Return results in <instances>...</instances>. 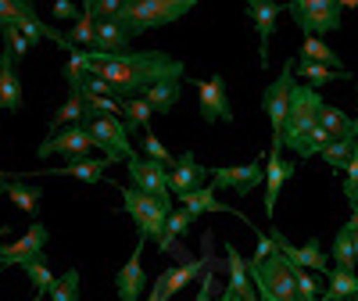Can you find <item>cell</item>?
<instances>
[{"mask_svg":"<svg viewBox=\"0 0 358 301\" xmlns=\"http://www.w3.org/2000/svg\"><path fill=\"white\" fill-rule=\"evenodd\" d=\"M86 57H90V50H86ZM90 72L108 83V94L115 101H136L158 83L183 79L187 65L162 50H129V54L108 57V62H94L90 57Z\"/></svg>","mask_w":358,"mask_h":301,"instance_id":"6da1fadb","label":"cell"},{"mask_svg":"<svg viewBox=\"0 0 358 301\" xmlns=\"http://www.w3.org/2000/svg\"><path fill=\"white\" fill-rule=\"evenodd\" d=\"M258 301H297V265L276 248L265 262L248 265Z\"/></svg>","mask_w":358,"mask_h":301,"instance_id":"7a4b0ae2","label":"cell"},{"mask_svg":"<svg viewBox=\"0 0 358 301\" xmlns=\"http://www.w3.org/2000/svg\"><path fill=\"white\" fill-rule=\"evenodd\" d=\"M194 8H197L194 0H126L122 15H118V18L126 22V29H129L133 40H136V36L147 33V29L179 22L183 15H190Z\"/></svg>","mask_w":358,"mask_h":301,"instance_id":"3957f363","label":"cell"},{"mask_svg":"<svg viewBox=\"0 0 358 301\" xmlns=\"http://www.w3.org/2000/svg\"><path fill=\"white\" fill-rule=\"evenodd\" d=\"M118 194H122V212L136 219L140 240H162L165 237V223L176 212L172 197H151L136 187H118Z\"/></svg>","mask_w":358,"mask_h":301,"instance_id":"277c9868","label":"cell"},{"mask_svg":"<svg viewBox=\"0 0 358 301\" xmlns=\"http://www.w3.org/2000/svg\"><path fill=\"white\" fill-rule=\"evenodd\" d=\"M294 65L297 62H283L280 79L265 86L262 94V111L268 118V130H273V147L268 150H283V133H287V118H290V97H294Z\"/></svg>","mask_w":358,"mask_h":301,"instance_id":"5b68a950","label":"cell"},{"mask_svg":"<svg viewBox=\"0 0 358 301\" xmlns=\"http://www.w3.org/2000/svg\"><path fill=\"white\" fill-rule=\"evenodd\" d=\"M322 97L319 90L297 83L294 86V97H290V118H287V133H283V147L287 150H297L301 147V140L319 126V111H322Z\"/></svg>","mask_w":358,"mask_h":301,"instance_id":"8992f818","label":"cell"},{"mask_svg":"<svg viewBox=\"0 0 358 301\" xmlns=\"http://www.w3.org/2000/svg\"><path fill=\"white\" fill-rule=\"evenodd\" d=\"M287 11L305 36L322 40V36H330L341 29L344 4H337V0H294V4H287Z\"/></svg>","mask_w":358,"mask_h":301,"instance_id":"52a82bcc","label":"cell"},{"mask_svg":"<svg viewBox=\"0 0 358 301\" xmlns=\"http://www.w3.org/2000/svg\"><path fill=\"white\" fill-rule=\"evenodd\" d=\"M86 130L94 133L101 158H108L111 165L115 162H129L136 155L133 144H129V126L122 122V118H90Z\"/></svg>","mask_w":358,"mask_h":301,"instance_id":"ba28073f","label":"cell"},{"mask_svg":"<svg viewBox=\"0 0 358 301\" xmlns=\"http://www.w3.org/2000/svg\"><path fill=\"white\" fill-rule=\"evenodd\" d=\"M97 147L94 133H90L83 122L79 126H65L57 133H47V140L36 147V158H50V155H65L72 162H86V155Z\"/></svg>","mask_w":358,"mask_h":301,"instance_id":"9c48e42d","label":"cell"},{"mask_svg":"<svg viewBox=\"0 0 358 301\" xmlns=\"http://www.w3.org/2000/svg\"><path fill=\"white\" fill-rule=\"evenodd\" d=\"M47 240L50 230L43 223H33L25 237H18L15 244H0V269H11V265H29V262H43L47 255Z\"/></svg>","mask_w":358,"mask_h":301,"instance_id":"30bf717a","label":"cell"},{"mask_svg":"<svg viewBox=\"0 0 358 301\" xmlns=\"http://www.w3.org/2000/svg\"><path fill=\"white\" fill-rule=\"evenodd\" d=\"M126 172H129V179H133L129 187H136V190H143V194H151V197H172L169 169H165L162 162H151L147 155H133V158L126 162Z\"/></svg>","mask_w":358,"mask_h":301,"instance_id":"8fae6325","label":"cell"},{"mask_svg":"<svg viewBox=\"0 0 358 301\" xmlns=\"http://www.w3.org/2000/svg\"><path fill=\"white\" fill-rule=\"evenodd\" d=\"M268 237L276 240V248L297 265V269H308V273H330V255H322L319 237H308V244H290V240L280 230H268Z\"/></svg>","mask_w":358,"mask_h":301,"instance_id":"7c38bea8","label":"cell"},{"mask_svg":"<svg viewBox=\"0 0 358 301\" xmlns=\"http://www.w3.org/2000/svg\"><path fill=\"white\" fill-rule=\"evenodd\" d=\"M194 86H197V101H201V118L204 122H233V104H229L222 76H212V79L194 83Z\"/></svg>","mask_w":358,"mask_h":301,"instance_id":"4fadbf2b","label":"cell"},{"mask_svg":"<svg viewBox=\"0 0 358 301\" xmlns=\"http://www.w3.org/2000/svg\"><path fill=\"white\" fill-rule=\"evenodd\" d=\"M283 11H287V4H273V0H251V4H244V15L251 18L255 33H258V57H262V65H268V40H273L276 22H280Z\"/></svg>","mask_w":358,"mask_h":301,"instance_id":"5bb4252c","label":"cell"},{"mask_svg":"<svg viewBox=\"0 0 358 301\" xmlns=\"http://www.w3.org/2000/svg\"><path fill=\"white\" fill-rule=\"evenodd\" d=\"M212 183L233 194H251L258 183H265V158L251 162V165H229V169H212Z\"/></svg>","mask_w":358,"mask_h":301,"instance_id":"9a60e30c","label":"cell"},{"mask_svg":"<svg viewBox=\"0 0 358 301\" xmlns=\"http://www.w3.org/2000/svg\"><path fill=\"white\" fill-rule=\"evenodd\" d=\"M143 244L147 240L136 237V251L129 255V262L118 269V276H115V294L118 301H140L143 290H147V273H143Z\"/></svg>","mask_w":358,"mask_h":301,"instance_id":"2e32d148","label":"cell"},{"mask_svg":"<svg viewBox=\"0 0 358 301\" xmlns=\"http://www.w3.org/2000/svg\"><path fill=\"white\" fill-rule=\"evenodd\" d=\"M212 176L208 169H201L197 165V158H194V150H183V155L176 158V165L169 169V187H172V194H194V190H201V183Z\"/></svg>","mask_w":358,"mask_h":301,"instance_id":"e0dca14e","label":"cell"},{"mask_svg":"<svg viewBox=\"0 0 358 301\" xmlns=\"http://www.w3.org/2000/svg\"><path fill=\"white\" fill-rule=\"evenodd\" d=\"M294 169L297 165L280 158V150H268V155H265V216L276 212V197L287 187V179L294 176Z\"/></svg>","mask_w":358,"mask_h":301,"instance_id":"ac0fdd59","label":"cell"},{"mask_svg":"<svg viewBox=\"0 0 358 301\" xmlns=\"http://www.w3.org/2000/svg\"><path fill=\"white\" fill-rule=\"evenodd\" d=\"M204 258H194V262H187V265H176V269H165V273L151 284V290L162 298V301H172V294L176 290H183L187 284H194L201 273H204Z\"/></svg>","mask_w":358,"mask_h":301,"instance_id":"d6986e66","label":"cell"},{"mask_svg":"<svg viewBox=\"0 0 358 301\" xmlns=\"http://www.w3.org/2000/svg\"><path fill=\"white\" fill-rule=\"evenodd\" d=\"M222 251H226V269H229V290L241 298V301H258V290H255V284H251V273H248L244 255L236 251L229 240L222 244Z\"/></svg>","mask_w":358,"mask_h":301,"instance_id":"ffe728a7","label":"cell"},{"mask_svg":"<svg viewBox=\"0 0 358 301\" xmlns=\"http://www.w3.org/2000/svg\"><path fill=\"white\" fill-rule=\"evenodd\" d=\"M0 108H4V111H22L25 108L22 79L15 72V57L8 50H0Z\"/></svg>","mask_w":358,"mask_h":301,"instance_id":"44dd1931","label":"cell"},{"mask_svg":"<svg viewBox=\"0 0 358 301\" xmlns=\"http://www.w3.org/2000/svg\"><path fill=\"white\" fill-rule=\"evenodd\" d=\"M104 169H111L108 158H86V162H69L62 169H40V172H47V176H72V179H83V183L97 187L104 179Z\"/></svg>","mask_w":358,"mask_h":301,"instance_id":"7402d4cb","label":"cell"},{"mask_svg":"<svg viewBox=\"0 0 358 301\" xmlns=\"http://www.w3.org/2000/svg\"><path fill=\"white\" fill-rule=\"evenodd\" d=\"M183 208H187L194 219H197V216H215V212H233V216H241L236 208H229L226 201H219L212 187H201V190H194V194H183Z\"/></svg>","mask_w":358,"mask_h":301,"instance_id":"603a6c76","label":"cell"},{"mask_svg":"<svg viewBox=\"0 0 358 301\" xmlns=\"http://www.w3.org/2000/svg\"><path fill=\"white\" fill-rule=\"evenodd\" d=\"M319 126L330 133L334 140H355V118L348 111H341L337 104H322L319 111Z\"/></svg>","mask_w":358,"mask_h":301,"instance_id":"cb8c5ba5","label":"cell"},{"mask_svg":"<svg viewBox=\"0 0 358 301\" xmlns=\"http://www.w3.org/2000/svg\"><path fill=\"white\" fill-rule=\"evenodd\" d=\"M326 301H355L358 298V273H344V269H330L326 273Z\"/></svg>","mask_w":358,"mask_h":301,"instance_id":"d4e9b609","label":"cell"},{"mask_svg":"<svg viewBox=\"0 0 358 301\" xmlns=\"http://www.w3.org/2000/svg\"><path fill=\"white\" fill-rule=\"evenodd\" d=\"M294 79H301L305 86L319 90V86H326V83H337V79H355V76H351L348 69H344V72H334V69H326V65L297 62V65H294Z\"/></svg>","mask_w":358,"mask_h":301,"instance_id":"484cf974","label":"cell"},{"mask_svg":"<svg viewBox=\"0 0 358 301\" xmlns=\"http://www.w3.org/2000/svg\"><path fill=\"white\" fill-rule=\"evenodd\" d=\"M330 258H334V269H344V273H358V262H355V233H351L348 226L337 230Z\"/></svg>","mask_w":358,"mask_h":301,"instance_id":"4316f807","label":"cell"},{"mask_svg":"<svg viewBox=\"0 0 358 301\" xmlns=\"http://www.w3.org/2000/svg\"><path fill=\"white\" fill-rule=\"evenodd\" d=\"M90 115V108H86V101H83V94H69L65 97V104L54 111V118H50V133H57V130H65V126H79V118H86Z\"/></svg>","mask_w":358,"mask_h":301,"instance_id":"83f0119b","label":"cell"},{"mask_svg":"<svg viewBox=\"0 0 358 301\" xmlns=\"http://www.w3.org/2000/svg\"><path fill=\"white\" fill-rule=\"evenodd\" d=\"M179 94H183V79H169V83H158V86H151L143 94V101L151 104L155 111H172L176 108V101H179Z\"/></svg>","mask_w":358,"mask_h":301,"instance_id":"f1b7e54d","label":"cell"},{"mask_svg":"<svg viewBox=\"0 0 358 301\" xmlns=\"http://www.w3.org/2000/svg\"><path fill=\"white\" fill-rule=\"evenodd\" d=\"M301 62H312V65H326V69H334V72H344V65H341V57L326 47L322 40H315V36H305L301 40Z\"/></svg>","mask_w":358,"mask_h":301,"instance_id":"f546056e","label":"cell"},{"mask_svg":"<svg viewBox=\"0 0 358 301\" xmlns=\"http://www.w3.org/2000/svg\"><path fill=\"white\" fill-rule=\"evenodd\" d=\"M8 197H11L15 208H22L25 216H36L40 212V187L25 183V179H11V183H8Z\"/></svg>","mask_w":358,"mask_h":301,"instance_id":"4dcf8cb0","label":"cell"},{"mask_svg":"<svg viewBox=\"0 0 358 301\" xmlns=\"http://www.w3.org/2000/svg\"><path fill=\"white\" fill-rule=\"evenodd\" d=\"M69 43L79 47V50H94V43H97V18L83 11V18L76 25H69Z\"/></svg>","mask_w":358,"mask_h":301,"instance_id":"1f68e13d","label":"cell"},{"mask_svg":"<svg viewBox=\"0 0 358 301\" xmlns=\"http://www.w3.org/2000/svg\"><path fill=\"white\" fill-rule=\"evenodd\" d=\"M122 115H126L129 133H136V126H140L143 133H151V115H155V108L147 104L143 97H136V101H122Z\"/></svg>","mask_w":358,"mask_h":301,"instance_id":"d6a6232c","label":"cell"},{"mask_svg":"<svg viewBox=\"0 0 358 301\" xmlns=\"http://www.w3.org/2000/svg\"><path fill=\"white\" fill-rule=\"evenodd\" d=\"M33 15H36V8L29 4V0H0V36H4L8 25H18Z\"/></svg>","mask_w":358,"mask_h":301,"instance_id":"836d02e7","label":"cell"},{"mask_svg":"<svg viewBox=\"0 0 358 301\" xmlns=\"http://www.w3.org/2000/svg\"><path fill=\"white\" fill-rule=\"evenodd\" d=\"M22 269H25V276L33 280L36 298H50V290L57 287V276L47 269V262H29V265H22Z\"/></svg>","mask_w":358,"mask_h":301,"instance_id":"e575fe53","label":"cell"},{"mask_svg":"<svg viewBox=\"0 0 358 301\" xmlns=\"http://www.w3.org/2000/svg\"><path fill=\"white\" fill-rule=\"evenodd\" d=\"M351 155H355V140H334V144L326 147V150H322L319 158H322L326 165H330L334 172H337V169L344 172V165L351 162Z\"/></svg>","mask_w":358,"mask_h":301,"instance_id":"d590c367","label":"cell"},{"mask_svg":"<svg viewBox=\"0 0 358 301\" xmlns=\"http://www.w3.org/2000/svg\"><path fill=\"white\" fill-rule=\"evenodd\" d=\"M0 40H4V50L15 57V62H22V57H25L29 50H33V43L25 40V33H22L18 25H8V29H4V36H0Z\"/></svg>","mask_w":358,"mask_h":301,"instance_id":"8d00e7d4","label":"cell"},{"mask_svg":"<svg viewBox=\"0 0 358 301\" xmlns=\"http://www.w3.org/2000/svg\"><path fill=\"white\" fill-rule=\"evenodd\" d=\"M50 301H79V269H69L57 276V287L50 290Z\"/></svg>","mask_w":358,"mask_h":301,"instance_id":"74e56055","label":"cell"},{"mask_svg":"<svg viewBox=\"0 0 358 301\" xmlns=\"http://www.w3.org/2000/svg\"><path fill=\"white\" fill-rule=\"evenodd\" d=\"M143 150H147V158H151V162H162L165 169H172V165H176V158H179V155H172V150H169L155 133H143Z\"/></svg>","mask_w":358,"mask_h":301,"instance_id":"f35d334b","label":"cell"},{"mask_svg":"<svg viewBox=\"0 0 358 301\" xmlns=\"http://www.w3.org/2000/svg\"><path fill=\"white\" fill-rule=\"evenodd\" d=\"M194 230V216L187 212V208H176V212L169 216V223H165V233L176 240V237H187Z\"/></svg>","mask_w":358,"mask_h":301,"instance_id":"ab89813d","label":"cell"},{"mask_svg":"<svg viewBox=\"0 0 358 301\" xmlns=\"http://www.w3.org/2000/svg\"><path fill=\"white\" fill-rule=\"evenodd\" d=\"M344 197H348V204L358 197V140H355V155H351V162L344 165Z\"/></svg>","mask_w":358,"mask_h":301,"instance_id":"60d3db41","label":"cell"},{"mask_svg":"<svg viewBox=\"0 0 358 301\" xmlns=\"http://www.w3.org/2000/svg\"><path fill=\"white\" fill-rule=\"evenodd\" d=\"M50 15H54V18H62V22H72V25H76V22L83 18V8L69 4V0H57V4L50 8Z\"/></svg>","mask_w":358,"mask_h":301,"instance_id":"b9f144b4","label":"cell"},{"mask_svg":"<svg viewBox=\"0 0 358 301\" xmlns=\"http://www.w3.org/2000/svg\"><path fill=\"white\" fill-rule=\"evenodd\" d=\"M273 251H276V240L268 237V233H258V248H255V255H251V265H255V262H265Z\"/></svg>","mask_w":358,"mask_h":301,"instance_id":"7bdbcfd3","label":"cell"},{"mask_svg":"<svg viewBox=\"0 0 358 301\" xmlns=\"http://www.w3.org/2000/svg\"><path fill=\"white\" fill-rule=\"evenodd\" d=\"M212 284H215L212 276H204V280H201V290H197L194 301H212Z\"/></svg>","mask_w":358,"mask_h":301,"instance_id":"ee69618b","label":"cell"},{"mask_svg":"<svg viewBox=\"0 0 358 301\" xmlns=\"http://www.w3.org/2000/svg\"><path fill=\"white\" fill-rule=\"evenodd\" d=\"M348 230H351V233H358V208H355V216L348 219Z\"/></svg>","mask_w":358,"mask_h":301,"instance_id":"f6af8a7d","label":"cell"},{"mask_svg":"<svg viewBox=\"0 0 358 301\" xmlns=\"http://www.w3.org/2000/svg\"><path fill=\"white\" fill-rule=\"evenodd\" d=\"M8 183H11V179L4 176V169H0V194H8Z\"/></svg>","mask_w":358,"mask_h":301,"instance_id":"bcb514c9","label":"cell"},{"mask_svg":"<svg viewBox=\"0 0 358 301\" xmlns=\"http://www.w3.org/2000/svg\"><path fill=\"white\" fill-rule=\"evenodd\" d=\"M219 301H241V298H236V294H233V290H229V287H226V290H222V298H219Z\"/></svg>","mask_w":358,"mask_h":301,"instance_id":"7dc6e473","label":"cell"},{"mask_svg":"<svg viewBox=\"0 0 358 301\" xmlns=\"http://www.w3.org/2000/svg\"><path fill=\"white\" fill-rule=\"evenodd\" d=\"M147 301H162V298H158V294H155V290H151V294H147Z\"/></svg>","mask_w":358,"mask_h":301,"instance_id":"c3c4849f","label":"cell"},{"mask_svg":"<svg viewBox=\"0 0 358 301\" xmlns=\"http://www.w3.org/2000/svg\"><path fill=\"white\" fill-rule=\"evenodd\" d=\"M355 140H358V118H355Z\"/></svg>","mask_w":358,"mask_h":301,"instance_id":"681fc988","label":"cell"},{"mask_svg":"<svg viewBox=\"0 0 358 301\" xmlns=\"http://www.w3.org/2000/svg\"><path fill=\"white\" fill-rule=\"evenodd\" d=\"M355 101H358V83H355Z\"/></svg>","mask_w":358,"mask_h":301,"instance_id":"f907efd6","label":"cell"},{"mask_svg":"<svg viewBox=\"0 0 358 301\" xmlns=\"http://www.w3.org/2000/svg\"><path fill=\"white\" fill-rule=\"evenodd\" d=\"M351 208H358V197H355V201H351Z\"/></svg>","mask_w":358,"mask_h":301,"instance_id":"816d5d0a","label":"cell"},{"mask_svg":"<svg viewBox=\"0 0 358 301\" xmlns=\"http://www.w3.org/2000/svg\"><path fill=\"white\" fill-rule=\"evenodd\" d=\"M33 301H47V298H36V294H33Z\"/></svg>","mask_w":358,"mask_h":301,"instance_id":"f5cc1de1","label":"cell"},{"mask_svg":"<svg viewBox=\"0 0 358 301\" xmlns=\"http://www.w3.org/2000/svg\"><path fill=\"white\" fill-rule=\"evenodd\" d=\"M0 237H4V226H0Z\"/></svg>","mask_w":358,"mask_h":301,"instance_id":"db71d44e","label":"cell"},{"mask_svg":"<svg viewBox=\"0 0 358 301\" xmlns=\"http://www.w3.org/2000/svg\"><path fill=\"white\" fill-rule=\"evenodd\" d=\"M315 301H326V298H315Z\"/></svg>","mask_w":358,"mask_h":301,"instance_id":"11a10c76","label":"cell"},{"mask_svg":"<svg viewBox=\"0 0 358 301\" xmlns=\"http://www.w3.org/2000/svg\"><path fill=\"white\" fill-rule=\"evenodd\" d=\"M355 301H358V298H355Z\"/></svg>","mask_w":358,"mask_h":301,"instance_id":"9f6ffc18","label":"cell"}]
</instances>
